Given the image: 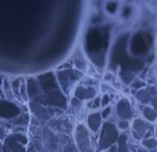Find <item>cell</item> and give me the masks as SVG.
<instances>
[{"instance_id":"30","label":"cell","mask_w":157,"mask_h":152,"mask_svg":"<svg viewBox=\"0 0 157 152\" xmlns=\"http://www.w3.org/2000/svg\"><path fill=\"white\" fill-rule=\"evenodd\" d=\"M3 97V91H2V88H0V98Z\"/></svg>"},{"instance_id":"2","label":"cell","mask_w":157,"mask_h":152,"mask_svg":"<svg viewBox=\"0 0 157 152\" xmlns=\"http://www.w3.org/2000/svg\"><path fill=\"white\" fill-rule=\"evenodd\" d=\"M75 145L78 152H95V146H92L91 134L84 124H78L75 128Z\"/></svg>"},{"instance_id":"5","label":"cell","mask_w":157,"mask_h":152,"mask_svg":"<svg viewBox=\"0 0 157 152\" xmlns=\"http://www.w3.org/2000/svg\"><path fill=\"white\" fill-rule=\"evenodd\" d=\"M96 94H98V90H96L94 86H86L84 82H81V84H78V86L74 88L72 97H75L77 100L84 102V101L94 100L96 97Z\"/></svg>"},{"instance_id":"20","label":"cell","mask_w":157,"mask_h":152,"mask_svg":"<svg viewBox=\"0 0 157 152\" xmlns=\"http://www.w3.org/2000/svg\"><path fill=\"white\" fill-rule=\"evenodd\" d=\"M117 128V131L119 132H124V131H128L129 128H130V121H123V119H119L117 121V124H115Z\"/></svg>"},{"instance_id":"17","label":"cell","mask_w":157,"mask_h":152,"mask_svg":"<svg viewBox=\"0 0 157 152\" xmlns=\"http://www.w3.org/2000/svg\"><path fill=\"white\" fill-rule=\"evenodd\" d=\"M86 108L89 110V111H92V112H95L96 110H101V97L96 95L95 98H94V100L88 101Z\"/></svg>"},{"instance_id":"19","label":"cell","mask_w":157,"mask_h":152,"mask_svg":"<svg viewBox=\"0 0 157 152\" xmlns=\"http://www.w3.org/2000/svg\"><path fill=\"white\" fill-rule=\"evenodd\" d=\"M110 102H112V95L109 93L101 95V110L106 107H110Z\"/></svg>"},{"instance_id":"22","label":"cell","mask_w":157,"mask_h":152,"mask_svg":"<svg viewBox=\"0 0 157 152\" xmlns=\"http://www.w3.org/2000/svg\"><path fill=\"white\" fill-rule=\"evenodd\" d=\"M113 78H115L113 74L108 71V73H105V74H103V82H105V84H109V82L113 81Z\"/></svg>"},{"instance_id":"27","label":"cell","mask_w":157,"mask_h":152,"mask_svg":"<svg viewBox=\"0 0 157 152\" xmlns=\"http://www.w3.org/2000/svg\"><path fill=\"white\" fill-rule=\"evenodd\" d=\"M3 81H4V78L0 75V88H2V86H3Z\"/></svg>"},{"instance_id":"8","label":"cell","mask_w":157,"mask_h":152,"mask_svg":"<svg viewBox=\"0 0 157 152\" xmlns=\"http://www.w3.org/2000/svg\"><path fill=\"white\" fill-rule=\"evenodd\" d=\"M103 121L101 118V114L99 112H91V114H88L86 117V130L92 134H98L99 130H101V126H102Z\"/></svg>"},{"instance_id":"16","label":"cell","mask_w":157,"mask_h":152,"mask_svg":"<svg viewBox=\"0 0 157 152\" xmlns=\"http://www.w3.org/2000/svg\"><path fill=\"white\" fill-rule=\"evenodd\" d=\"M2 91H3V97L6 98V100L14 101V98H13V94H11V90H10V81H9V80H4V81H3Z\"/></svg>"},{"instance_id":"15","label":"cell","mask_w":157,"mask_h":152,"mask_svg":"<svg viewBox=\"0 0 157 152\" xmlns=\"http://www.w3.org/2000/svg\"><path fill=\"white\" fill-rule=\"evenodd\" d=\"M126 144H128V135H126L124 132H122L121 135H119V138H117V141H116L117 151L119 152H129V148L126 146Z\"/></svg>"},{"instance_id":"25","label":"cell","mask_w":157,"mask_h":152,"mask_svg":"<svg viewBox=\"0 0 157 152\" xmlns=\"http://www.w3.org/2000/svg\"><path fill=\"white\" fill-rule=\"evenodd\" d=\"M137 152H149V151H147L146 148H143V146H140V148L137 149Z\"/></svg>"},{"instance_id":"24","label":"cell","mask_w":157,"mask_h":152,"mask_svg":"<svg viewBox=\"0 0 157 152\" xmlns=\"http://www.w3.org/2000/svg\"><path fill=\"white\" fill-rule=\"evenodd\" d=\"M105 152H119V151H117V146H116V144H115V145H112L110 148H108V149H106Z\"/></svg>"},{"instance_id":"13","label":"cell","mask_w":157,"mask_h":152,"mask_svg":"<svg viewBox=\"0 0 157 152\" xmlns=\"http://www.w3.org/2000/svg\"><path fill=\"white\" fill-rule=\"evenodd\" d=\"M68 104H70L71 111H72L75 115L79 114V112H82V110H84V102H82V101H79V100H77L75 97H71Z\"/></svg>"},{"instance_id":"6","label":"cell","mask_w":157,"mask_h":152,"mask_svg":"<svg viewBox=\"0 0 157 152\" xmlns=\"http://www.w3.org/2000/svg\"><path fill=\"white\" fill-rule=\"evenodd\" d=\"M150 128H153V125L146 122L143 118H133V121H132V124H130V130H132V134H133V138H135V139H140V141L143 139L144 134H146Z\"/></svg>"},{"instance_id":"7","label":"cell","mask_w":157,"mask_h":152,"mask_svg":"<svg viewBox=\"0 0 157 152\" xmlns=\"http://www.w3.org/2000/svg\"><path fill=\"white\" fill-rule=\"evenodd\" d=\"M115 110H116V115L119 119H123V121H130L132 118H133V108H132L130 102H129L126 98H122V100L117 101L116 107H115Z\"/></svg>"},{"instance_id":"26","label":"cell","mask_w":157,"mask_h":152,"mask_svg":"<svg viewBox=\"0 0 157 152\" xmlns=\"http://www.w3.org/2000/svg\"><path fill=\"white\" fill-rule=\"evenodd\" d=\"M0 149H2V152H10L7 148H6V146H4V145H3V146H0Z\"/></svg>"},{"instance_id":"29","label":"cell","mask_w":157,"mask_h":152,"mask_svg":"<svg viewBox=\"0 0 157 152\" xmlns=\"http://www.w3.org/2000/svg\"><path fill=\"white\" fill-rule=\"evenodd\" d=\"M154 77L157 78V67H156V70H154Z\"/></svg>"},{"instance_id":"9","label":"cell","mask_w":157,"mask_h":152,"mask_svg":"<svg viewBox=\"0 0 157 152\" xmlns=\"http://www.w3.org/2000/svg\"><path fill=\"white\" fill-rule=\"evenodd\" d=\"M45 101L51 105H58V107H62V108L67 107V98L62 94L61 90H52L51 93H48L45 95Z\"/></svg>"},{"instance_id":"11","label":"cell","mask_w":157,"mask_h":152,"mask_svg":"<svg viewBox=\"0 0 157 152\" xmlns=\"http://www.w3.org/2000/svg\"><path fill=\"white\" fill-rule=\"evenodd\" d=\"M140 111H142L143 119H144L146 122L151 124V125H153L154 122H157V110L156 108H153L151 105H142Z\"/></svg>"},{"instance_id":"21","label":"cell","mask_w":157,"mask_h":152,"mask_svg":"<svg viewBox=\"0 0 157 152\" xmlns=\"http://www.w3.org/2000/svg\"><path fill=\"white\" fill-rule=\"evenodd\" d=\"M101 114V118L102 121H108L110 118V115H112V107H106V108H102V112H99Z\"/></svg>"},{"instance_id":"10","label":"cell","mask_w":157,"mask_h":152,"mask_svg":"<svg viewBox=\"0 0 157 152\" xmlns=\"http://www.w3.org/2000/svg\"><path fill=\"white\" fill-rule=\"evenodd\" d=\"M26 90H27V98L29 100H36L38 93H40V84L36 78L30 77L26 80Z\"/></svg>"},{"instance_id":"4","label":"cell","mask_w":157,"mask_h":152,"mask_svg":"<svg viewBox=\"0 0 157 152\" xmlns=\"http://www.w3.org/2000/svg\"><path fill=\"white\" fill-rule=\"evenodd\" d=\"M21 107L16 102V101L6 100L4 97L0 98V119L3 121H11V119L17 118L21 114Z\"/></svg>"},{"instance_id":"1","label":"cell","mask_w":157,"mask_h":152,"mask_svg":"<svg viewBox=\"0 0 157 152\" xmlns=\"http://www.w3.org/2000/svg\"><path fill=\"white\" fill-rule=\"evenodd\" d=\"M121 132L117 131L116 125L109 121L102 124L101 130L98 132V151L105 152L108 148H110L112 145L116 144L117 138H119Z\"/></svg>"},{"instance_id":"32","label":"cell","mask_w":157,"mask_h":152,"mask_svg":"<svg viewBox=\"0 0 157 152\" xmlns=\"http://www.w3.org/2000/svg\"><path fill=\"white\" fill-rule=\"evenodd\" d=\"M156 152H157V151H156Z\"/></svg>"},{"instance_id":"12","label":"cell","mask_w":157,"mask_h":152,"mask_svg":"<svg viewBox=\"0 0 157 152\" xmlns=\"http://www.w3.org/2000/svg\"><path fill=\"white\" fill-rule=\"evenodd\" d=\"M21 81H23V77H17L10 81V90H11V94H13V98L16 101H20V86H21Z\"/></svg>"},{"instance_id":"14","label":"cell","mask_w":157,"mask_h":152,"mask_svg":"<svg viewBox=\"0 0 157 152\" xmlns=\"http://www.w3.org/2000/svg\"><path fill=\"white\" fill-rule=\"evenodd\" d=\"M142 146L146 148L149 152H156L157 151V139L154 137L147 138V139H142Z\"/></svg>"},{"instance_id":"23","label":"cell","mask_w":157,"mask_h":152,"mask_svg":"<svg viewBox=\"0 0 157 152\" xmlns=\"http://www.w3.org/2000/svg\"><path fill=\"white\" fill-rule=\"evenodd\" d=\"M101 91H102V94H108V91H109V86L105 84V82H102V84H101Z\"/></svg>"},{"instance_id":"3","label":"cell","mask_w":157,"mask_h":152,"mask_svg":"<svg viewBox=\"0 0 157 152\" xmlns=\"http://www.w3.org/2000/svg\"><path fill=\"white\" fill-rule=\"evenodd\" d=\"M27 144H29V138L26 134L11 132L4 139V146L10 152H26Z\"/></svg>"},{"instance_id":"28","label":"cell","mask_w":157,"mask_h":152,"mask_svg":"<svg viewBox=\"0 0 157 152\" xmlns=\"http://www.w3.org/2000/svg\"><path fill=\"white\" fill-rule=\"evenodd\" d=\"M154 138L157 139V125H154Z\"/></svg>"},{"instance_id":"31","label":"cell","mask_w":157,"mask_h":152,"mask_svg":"<svg viewBox=\"0 0 157 152\" xmlns=\"http://www.w3.org/2000/svg\"><path fill=\"white\" fill-rule=\"evenodd\" d=\"M0 152H2V149H0Z\"/></svg>"},{"instance_id":"18","label":"cell","mask_w":157,"mask_h":152,"mask_svg":"<svg viewBox=\"0 0 157 152\" xmlns=\"http://www.w3.org/2000/svg\"><path fill=\"white\" fill-rule=\"evenodd\" d=\"M146 86H147V82H146V80H143V78H135L133 81H132V84H130V88L132 90H143V88H146Z\"/></svg>"}]
</instances>
